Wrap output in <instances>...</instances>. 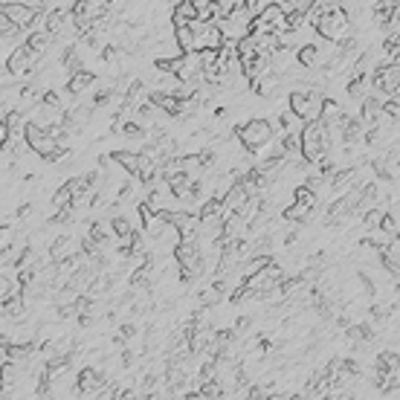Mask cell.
<instances>
[{
  "instance_id": "7",
  "label": "cell",
  "mask_w": 400,
  "mask_h": 400,
  "mask_svg": "<svg viewBox=\"0 0 400 400\" xmlns=\"http://www.w3.org/2000/svg\"><path fill=\"white\" fill-rule=\"evenodd\" d=\"M293 56H296V64H299L302 70H316V67H319V46L311 44V41L302 44Z\"/></svg>"
},
{
  "instance_id": "1",
  "label": "cell",
  "mask_w": 400,
  "mask_h": 400,
  "mask_svg": "<svg viewBox=\"0 0 400 400\" xmlns=\"http://www.w3.org/2000/svg\"><path fill=\"white\" fill-rule=\"evenodd\" d=\"M235 136H238L241 148L255 157V154H262L264 148H270L276 134H273V122L270 120H250L247 125L235 128Z\"/></svg>"
},
{
  "instance_id": "9",
  "label": "cell",
  "mask_w": 400,
  "mask_h": 400,
  "mask_svg": "<svg viewBox=\"0 0 400 400\" xmlns=\"http://www.w3.org/2000/svg\"><path fill=\"white\" fill-rule=\"evenodd\" d=\"M195 18H198V9H195L192 0H177V6L172 9V23H174V27H183V23H189Z\"/></svg>"
},
{
  "instance_id": "22",
  "label": "cell",
  "mask_w": 400,
  "mask_h": 400,
  "mask_svg": "<svg viewBox=\"0 0 400 400\" xmlns=\"http://www.w3.org/2000/svg\"><path fill=\"white\" fill-rule=\"evenodd\" d=\"M0 84H4V82H0Z\"/></svg>"
},
{
  "instance_id": "18",
  "label": "cell",
  "mask_w": 400,
  "mask_h": 400,
  "mask_svg": "<svg viewBox=\"0 0 400 400\" xmlns=\"http://www.w3.org/2000/svg\"><path fill=\"white\" fill-rule=\"evenodd\" d=\"M136 334H139V328H136L134 322H125V325H122V331H120V337H125V340H134Z\"/></svg>"
},
{
  "instance_id": "15",
  "label": "cell",
  "mask_w": 400,
  "mask_h": 400,
  "mask_svg": "<svg viewBox=\"0 0 400 400\" xmlns=\"http://www.w3.org/2000/svg\"><path fill=\"white\" fill-rule=\"evenodd\" d=\"M67 206H73V195H70L67 186H61V189L53 195V209L58 212V209H67Z\"/></svg>"
},
{
  "instance_id": "6",
  "label": "cell",
  "mask_w": 400,
  "mask_h": 400,
  "mask_svg": "<svg viewBox=\"0 0 400 400\" xmlns=\"http://www.w3.org/2000/svg\"><path fill=\"white\" fill-rule=\"evenodd\" d=\"M116 166H120L128 177H134V180H139L136 174H139V154L136 151H113V157H110Z\"/></svg>"
},
{
  "instance_id": "21",
  "label": "cell",
  "mask_w": 400,
  "mask_h": 400,
  "mask_svg": "<svg viewBox=\"0 0 400 400\" xmlns=\"http://www.w3.org/2000/svg\"><path fill=\"white\" fill-rule=\"evenodd\" d=\"M15 30V23H9L4 15H0V35H4V32H12Z\"/></svg>"
},
{
  "instance_id": "20",
  "label": "cell",
  "mask_w": 400,
  "mask_h": 400,
  "mask_svg": "<svg viewBox=\"0 0 400 400\" xmlns=\"http://www.w3.org/2000/svg\"><path fill=\"white\" fill-rule=\"evenodd\" d=\"M6 139H9V125H6L4 120H0V148L6 146Z\"/></svg>"
},
{
  "instance_id": "8",
  "label": "cell",
  "mask_w": 400,
  "mask_h": 400,
  "mask_svg": "<svg viewBox=\"0 0 400 400\" xmlns=\"http://www.w3.org/2000/svg\"><path fill=\"white\" fill-rule=\"evenodd\" d=\"M363 102V108H360V120H363V125L368 128V125H378L380 122V102L378 99H371V96H363L360 99Z\"/></svg>"
},
{
  "instance_id": "12",
  "label": "cell",
  "mask_w": 400,
  "mask_h": 400,
  "mask_svg": "<svg viewBox=\"0 0 400 400\" xmlns=\"http://www.w3.org/2000/svg\"><path fill=\"white\" fill-rule=\"evenodd\" d=\"M293 203L296 206H302V209H316L319 206V195L314 192V189H308V186H299V189L293 192Z\"/></svg>"
},
{
  "instance_id": "16",
  "label": "cell",
  "mask_w": 400,
  "mask_h": 400,
  "mask_svg": "<svg viewBox=\"0 0 400 400\" xmlns=\"http://www.w3.org/2000/svg\"><path fill=\"white\" fill-rule=\"evenodd\" d=\"M380 215H383V212H380V209H374V206L363 209V224H366V229H368V232H371V229H378Z\"/></svg>"
},
{
  "instance_id": "14",
  "label": "cell",
  "mask_w": 400,
  "mask_h": 400,
  "mask_svg": "<svg viewBox=\"0 0 400 400\" xmlns=\"http://www.w3.org/2000/svg\"><path fill=\"white\" fill-rule=\"evenodd\" d=\"M198 394H200L203 400H206V397H209V400H212V397H224V386H221L215 378H209V380H203V386H200Z\"/></svg>"
},
{
  "instance_id": "10",
  "label": "cell",
  "mask_w": 400,
  "mask_h": 400,
  "mask_svg": "<svg viewBox=\"0 0 400 400\" xmlns=\"http://www.w3.org/2000/svg\"><path fill=\"white\" fill-rule=\"evenodd\" d=\"M79 247L73 244V238L70 235H58V238L50 244V262H61V258H67L70 252H76Z\"/></svg>"
},
{
  "instance_id": "11",
  "label": "cell",
  "mask_w": 400,
  "mask_h": 400,
  "mask_svg": "<svg viewBox=\"0 0 400 400\" xmlns=\"http://www.w3.org/2000/svg\"><path fill=\"white\" fill-rule=\"evenodd\" d=\"M174 44L180 53H195V32L189 23H183V27H174Z\"/></svg>"
},
{
  "instance_id": "3",
  "label": "cell",
  "mask_w": 400,
  "mask_h": 400,
  "mask_svg": "<svg viewBox=\"0 0 400 400\" xmlns=\"http://www.w3.org/2000/svg\"><path fill=\"white\" fill-rule=\"evenodd\" d=\"M105 383H108V378L102 374V368H93V366H87V368H82V371H79L76 389H79V394L96 397V394H99V389H102Z\"/></svg>"
},
{
  "instance_id": "4",
  "label": "cell",
  "mask_w": 400,
  "mask_h": 400,
  "mask_svg": "<svg viewBox=\"0 0 400 400\" xmlns=\"http://www.w3.org/2000/svg\"><path fill=\"white\" fill-rule=\"evenodd\" d=\"M380 264L392 278L400 276V241H397V235L380 247Z\"/></svg>"
},
{
  "instance_id": "13",
  "label": "cell",
  "mask_w": 400,
  "mask_h": 400,
  "mask_svg": "<svg viewBox=\"0 0 400 400\" xmlns=\"http://www.w3.org/2000/svg\"><path fill=\"white\" fill-rule=\"evenodd\" d=\"M15 238H18V229L12 224H0V252H12Z\"/></svg>"
},
{
  "instance_id": "5",
  "label": "cell",
  "mask_w": 400,
  "mask_h": 400,
  "mask_svg": "<svg viewBox=\"0 0 400 400\" xmlns=\"http://www.w3.org/2000/svg\"><path fill=\"white\" fill-rule=\"evenodd\" d=\"M93 84H96V76L87 73L84 67L79 70V73H70V76H67V93H70V96H73V99H82L84 93L93 87Z\"/></svg>"
},
{
  "instance_id": "17",
  "label": "cell",
  "mask_w": 400,
  "mask_h": 400,
  "mask_svg": "<svg viewBox=\"0 0 400 400\" xmlns=\"http://www.w3.org/2000/svg\"><path fill=\"white\" fill-rule=\"evenodd\" d=\"M383 53H386V58H397V53H400V35H397V32L386 35V41H383Z\"/></svg>"
},
{
  "instance_id": "19",
  "label": "cell",
  "mask_w": 400,
  "mask_h": 400,
  "mask_svg": "<svg viewBox=\"0 0 400 400\" xmlns=\"http://www.w3.org/2000/svg\"><path fill=\"white\" fill-rule=\"evenodd\" d=\"M15 215H18L20 221H23V218H30V215H32V203H23V206H18V209H15Z\"/></svg>"
},
{
  "instance_id": "2",
  "label": "cell",
  "mask_w": 400,
  "mask_h": 400,
  "mask_svg": "<svg viewBox=\"0 0 400 400\" xmlns=\"http://www.w3.org/2000/svg\"><path fill=\"white\" fill-rule=\"evenodd\" d=\"M38 53H32L27 44H18L15 50L6 56V73L12 79H32L38 70Z\"/></svg>"
}]
</instances>
